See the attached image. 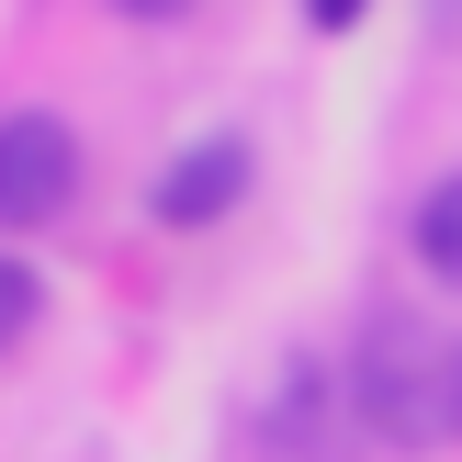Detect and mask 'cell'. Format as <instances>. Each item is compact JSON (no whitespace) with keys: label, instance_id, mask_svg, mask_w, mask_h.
<instances>
[{"label":"cell","instance_id":"7a4b0ae2","mask_svg":"<svg viewBox=\"0 0 462 462\" xmlns=\"http://www.w3.org/2000/svg\"><path fill=\"white\" fill-rule=\"evenodd\" d=\"M90 158H79V125L68 113H0V237H34L79 203Z\"/></svg>","mask_w":462,"mask_h":462},{"label":"cell","instance_id":"3957f363","mask_svg":"<svg viewBox=\"0 0 462 462\" xmlns=\"http://www.w3.org/2000/svg\"><path fill=\"white\" fill-rule=\"evenodd\" d=\"M237 192H248V135H192V147L158 170L147 215L158 226H215V215H237Z\"/></svg>","mask_w":462,"mask_h":462},{"label":"cell","instance_id":"8992f818","mask_svg":"<svg viewBox=\"0 0 462 462\" xmlns=\"http://www.w3.org/2000/svg\"><path fill=\"white\" fill-rule=\"evenodd\" d=\"M305 23H316V34H350V23H361V0H305Z\"/></svg>","mask_w":462,"mask_h":462},{"label":"cell","instance_id":"277c9868","mask_svg":"<svg viewBox=\"0 0 462 462\" xmlns=\"http://www.w3.org/2000/svg\"><path fill=\"white\" fill-rule=\"evenodd\" d=\"M406 248H418V271H429L440 293H462V170L418 192V215H406Z\"/></svg>","mask_w":462,"mask_h":462},{"label":"cell","instance_id":"52a82bcc","mask_svg":"<svg viewBox=\"0 0 462 462\" xmlns=\"http://www.w3.org/2000/svg\"><path fill=\"white\" fill-rule=\"evenodd\" d=\"M113 12H125V23H180L192 0H113Z\"/></svg>","mask_w":462,"mask_h":462},{"label":"cell","instance_id":"6da1fadb","mask_svg":"<svg viewBox=\"0 0 462 462\" xmlns=\"http://www.w3.org/2000/svg\"><path fill=\"white\" fill-rule=\"evenodd\" d=\"M361 429L383 451H462V328H418V316H383L361 338Z\"/></svg>","mask_w":462,"mask_h":462},{"label":"cell","instance_id":"5b68a950","mask_svg":"<svg viewBox=\"0 0 462 462\" xmlns=\"http://www.w3.org/2000/svg\"><path fill=\"white\" fill-rule=\"evenodd\" d=\"M23 328H45V271H34V260H12V248H0V350H12Z\"/></svg>","mask_w":462,"mask_h":462}]
</instances>
